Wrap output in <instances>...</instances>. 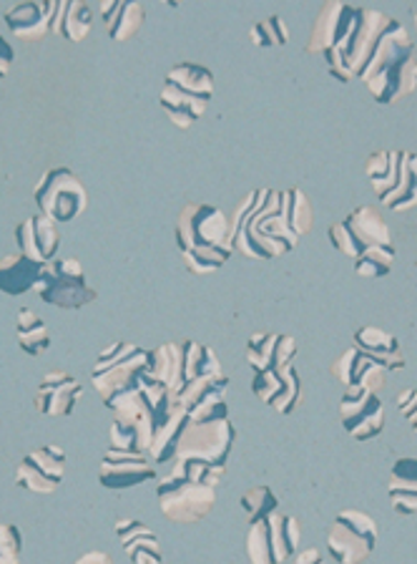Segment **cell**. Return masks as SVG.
I'll return each instance as SVG.
<instances>
[{
	"mask_svg": "<svg viewBox=\"0 0 417 564\" xmlns=\"http://www.w3.org/2000/svg\"><path fill=\"white\" fill-rule=\"evenodd\" d=\"M43 268H46V264L25 258L21 252L6 254V258L0 260V293L21 297L29 293V290H35V285L41 282Z\"/></svg>",
	"mask_w": 417,
	"mask_h": 564,
	"instance_id": "obj_23",
	"label": "cell"
},
{
	"mask_svg": "<svg viewBox=\"0 0 417 564\" xmlns=\"http://www.w3.org/2000/svg\"><path fill=\"white\" fill-rule=\"evenodd\" d=\"M239 507H242L246 519H250V524H254L264 517L277 514L279 499H277V494H274L267 487V484H260V487H252L250 491L242 494V499H239Z\"/></svg>",
	"mask_w": 417,
	"mask_h": 564,
	"instance_id": "obj_37",
	"label": "cell"
},
{
	"mask_svg": "<svg viewBox=\"0 0 417 564\" xmlns=\"http://www.w3.org/2000/svg\"><path fill=\"white\" fill-rule=\"evenodd\" d=\"M151 366V352L136 343L117 340L106 348L91 368V386L103 403L121 393L136 391L141 376Z\"/></svg>",
	"mask_w": 417,
	"mask_h": 564,
	"instance_id": "obj_4",
	"label": "cell"
},
{
	"mask_svg": "<svg viewBox=\"0 0 417 564\" xmlns=\"http://www.w3.org/2000/svg\"><path fill=\"white\" fill-rule=\"evenodd\" d=\"M282 212L287 217V225L292 232H295L299 240L305 237L309 229H312V202H309L299 189H287L282 192Z\"/></svg>",
	"mask_w": 417,
	"mask_h": 564,
	"instance_id": "obj_35",
	"label": "cell"
},
{
	"mask_svg": "<svg viewBox=\"0 0 417 564\" xmlns=\"http://www.w3.org/2000/svg\"><path fill=\"white\" fill-rule=\"evenodd\" d=\"M354 348L365 352L367 358L375 360L385 370H403L407 366L400 340L393 333L375 328V325H365V328L354 333Z\"/></svg>",
	"mask_w": 417,
	"mask_h": 564,
	"instance_id": "obj_21",
	"label": "cell"
},
{
	"mask_svg": "<svg viewBox=\"0 0 417 564\" xmlns=\"http://www.w3.org/2000/svg\"><path fill=\"white\" fill-rule=\"evenodd\" d=\"M15 245L18 252L25 254L41 264H48L56 260V254L61 250V232L53 219L35 215L18 223L15 227Z\"/></svg>",
	"mask_w": 417,
	"mask_h": 564,
	"instance_id": "obj_17",
	"label": "cell"
},
{
	"mask_svg": "<svg viewBox=\"0 0 417 564\" xmlns=\"http://www.w3.org/2000/svg\"><path fill=\"white\" fill-rule=\"evenodd\" d=\"M400 164H403V152H395V149H383V152H375L367 159L365 172L380 202H383L387 194L397 187V180H400Z\"/></svg>",
	"mask_w": 417,
	"mask_h": 564,
	"instance_id": "obj_28",
	"label": "cell"
},
{
	"mask_svg": "<svg viewBox=\"0 0 417 564\" xmlns=\"http://www.w3.org/2000/svg\"><path fill=\"white\" fill-rule=\"evenodd\" d=\"M74 564H113V560H111V554H106V552H86L84 557H78Z\"/></svg>",
	"mask_w": 417,
	"mask_h": 564,
	"instance_id": "obj_51",
	"label": "cell"
},
{
	"mask_svg": "<svg viewBox=\"0 0 417 564\" xmlns=\"http://www.w3.org/2000/svg\"><path fill=\"white\" fill-rule=\"evenodd\" d=\"M415 29H417V13H415Z\"/></svg>",
	"mask_w": 417,
	"mask_h": 564,
	"instance_id": "obj_52",
	"label": "cell"
},
{
	"mask_svg": "<svg viewBox=\"0 0 417 564\" xmlns=\"http://www.w3.org/2000/svg\"><path fill=\"white\" fill-rule=\"evenodd\" d=\"M23 534L15 524H0V564H21Z\"/></svg>",
	"mask_w": 417,
	"mask_h": 564,
	"instance_id": "obj_44",
	"label": "cell"
},
{
	"mask_svg": "<svg viewBox=\"0 0 417 564\" xmlns=\"http://www.w3.org/2000/svg\"><path fill=\"white\" fill-rule=\"evenodd\" d=\"M237 441V429L232 421H217V423H201L194 426L189 423L179 441V452L176 458H197V462H209L217 466H227L229 454H232Z\"/></svg>",
	"mask_w": 417,
	"mask_h": 564,
	"instance_id": "obj_9",
	"label": "cell"
},
{
	"mask_svg": "<svg viewBox=\"0 0 417 564\" xmlns=\"http://www.w3.org/2000/svg\"><path fill=\"white\" fill-rule=\"evenodd\" d=\"M13 58H15L13 46L6 41V35L0 33V82H3V78L8 76V70H11Z\"/></svg>",
	"mask_w": 417,
	"mask_h": 564,
	"instance_id": "obj_49",
	"label": "cell"
},
{
	"mask_svg": "<svg viewBox=\"0 0 417 564\" xmlns=\"http://www.w3.org/2000/svg\"><path fill=\"white\" fill-rule=\"evenodd\" d=\"M179 343H182V356H184V386L204 376L221 373V364L215 348L204 346V343H197V340H179Z\"/></svg>",
	"mask_w": 417,
	"mask_h": 564,
	"instance_id": "obj_33",
	"label": "cell"
},
{
	"mask_svg": "<svg viewBox=\"0 0 417 564\" xmlns=\"http://www.w3.org/2000/svg\"><path fill=\"white\" fill-rule=\"evenodd\" d=\"M327 237H330V242H332L342 254H348L350 260H358L360 254L365 252V247H362V245L358 242V237H354V235L350 232V227L344 225V223H337V225H332L330 229H327Z\"/></svg>",
	"mask_w": 417,
	"mask_h": 564,
	"instance_id": "obj_45",
	"label": "cell"
},
{
	"mask_svg": "<svg viewBox=\"0 0 417 564\" xmlns=\"http://www.w3.org/2000/svg\"><path fill=\"white\" fill-rule=\"evenodd\" d=\"M270 540L274 564H284L297 554V544L301 540V529L295 517L289 514H272L270 517Z\"/></svg>",
	"mask_w": 417,
	"mask_h": 564,
	"instance_id": "obj_31",
	"label": "cell"
},
{
	"mask_svg": "<svg viewBox=\"0 0 417 564\" xmlns=\"http://www.w3.org/2000/svg\"><path fill=\"white\" fill-rule=\"evenodd\" d=\"M227 391H229V378L224 373L219 376H204L197 378V381L186 383L179 393V403L186 409V413L199 409L204 403H215V401H227Z\"/></svg>",
	"mask_w": 417,
	"mask_h": 564,
	"instance_id": "obj_32",
	"label": "cell"
},
{
	"mask_svg": "<svg viewBox=\"0 0 417 564\" xmlns=\"http://www.w3.org/2000/svg\"><path fill=\"white\" fill-rule=\"evenodd\" d=\"M158 106H162V111L166 113L168 121H172L174 127L189 129L194 121H199L204 117V111H207L209 104L194 99V96L176 91V88H172V86H164L162 94H158Z\"/></svg>",
	"mask_w": 417,
	"mask_h": 564,
	"instance_id": "obj_30",
	"label": "cell"
},
{
	"mask_svg": "<svg viewBox=\"0 0 417 564\" xmlns=\"http://www.w3.org/2000/svg\"><path fill=\"white\" fill-rule=\"evenodd\" d=\"M99 11L106 33H109V39L117 43L136 39L141 29H144L146 8L136 3V0H129V3L127 0H103Z\"/></svg>",
	"mask_w": 417,
	"mask_h": 564,
	"instance_id": "obj_20",
	"label": "cell"
},
{
	"mask_svg": "<svg viewBox=\"0 0 417 564\" xmlns=\"http://www.w3.org/2000/svg\"><path fill=\"white\" fill-rule=\"evenodd\" d=\"M58 11V0H23L8 8L3 21L13 35L23 41L39 43L53 33V18Z\"/></svg>",
	"mask_w": 417,
	"mask_h": 564,
	"instance_id": "obj_16",
	"label": "cell"
},
{
	"mask_svg": "<svg viewBox=\"0 0 417 564\" xmlns=\"http://www.w3.org/2000/svg\"><path fill=\"white\" fill-rule=\"evenodd\" d=\"M415 41L405 25L389 18L375 51L360 78L377 104H395L417 91V64L413 61Z\"/></svg>",
	"mask_w": 417,
	"mask_h": 564,
	"instance_id": "obj_2",
	"label": "cell"
},
{
	"mask_svg": "<svg viewBox=\"0 0 417 564\" xmlns=\"http://www.w3.org/2000/svg\"><path fill=\"white\" fill-rule=\"evenodd\" d=\"M84 386L76 376L66 373V370H51L41 378L39 391H35L33 405L41 416L48 419H68L74 416L76 403L81 401Z\"/></svg>",
	"mask_w": 417,
	"mask_h": 564,
	"instance_id": "obj_12",
	"label": "cell"
},
{
	"mask_svg": "<svg viewBox=\"0 0 417 564\" xmlns=\"http://www.w3.org/2000/svg\"><path fill=\"white\" fill-rule=\"evenodd\" d=\"M350 227V232L358 237V242L370 250V247H393V232L385 217L375 207L362 205L342 219Z\"/></svg>",
	"mask_w": 417,
	"mask_h": 564,
	"instance_id": "obj_26",
	"label": "cell"
},
{
	"mask_svg": "<svg viewBox=\"0 0 417 564\" xmlns=\"http://www.w3.org/2000/svg\"><path fill=\"white\" fill-rule=\"evenodd\" d=\"M174 471H179L186 479L194 481V484H201V487H211L217 489L219 481L224 479L227 474V466H217V464H209V462H197V458H176L174 462Z\"/></svg>",
	"mask_w": 417,
	"mask_h": 564,
	"instance_id": "obj_38",
	"label": "cell"
},
{
	"mask_svg": "<svg viewBox=\"0 0 417 564\" xmlns=\"http://www.w3.org/2000/svg\"><path fill=\"white\" fill-rule=\"evenodd\" d=\"M164 86H172L176 91H182L186 96H194L204 104H209L215 99L217 84H215V74L207 66L194 64V61H184V64H176L172 70H168L164 78Z\"/></svg>",
	"mask_w": 417,
	"mask_h": 564,
	"instance_id": "obj_24",
	"label": "cell"
},
{
	"mask_svg": "<svg viewBox=\"0 0 417 564\" xmlns=\"http://www.w3.org/2000/svg\"><path fill=\"white\" fill-rule=\"evenodd\" d=\"M354 356H358V348H350L342 352V358L337 360V364L332 366V376L340 381L344 388L352 386V364H354Z\"/></svg>",
	"mask_w": 417,
	"mask_h": 564,
	"instance_id": "obj_47",
	"label": "cell"
},
{
	"mask_svg": "<svg viewBox=\"0 0 417 564\" xmlns=\"http://www.w3.org/2000/svg\"><path fill=\"white\" fill-rule=\"evenodd\" d=\"M297 356V340L282 333H256L246 343V364L254 373L292 364Z\"/></svg>",
	"mask_w": 417,
	"mask_h": 564,
	"instance_id": "obj_19",
	"label": "cell"
},
{
	"mask_svg": "<svg viewBox=\"0 0 417 564\" xmlns=\"http://www.w3.org/2000/svg\"><path fill=\"white\" fill-rule=\"evenodd\" d=\"M18 346L25 356L39 358L51 348V330L43 317L31 311V307H21L18 311Z\"/></svg>",
	"mask_w": 417,
	"mask_h": 564,
	"instance_id": "obj_29",
	"label": "cell"
},
{
	"mask_svg": "<svg viewBox=\"0 0 417 564\" xmlns=\"http://www.w3.org/2000/svg\"><path fill=\"white\" fill-rule=\"evenodd\" d=\"M389 507L395 514L413 517L417 514V458H397L389 469Z\"/></svg>",
	"mask_w": 417,
	"mask_h": 564,
	"instance_id": "obj_22",
	"label": "cell"
},
{
	"mask_svg": "<svg viewBox=\"0 0 417 564\" xmlns=\"http://www.w3.org/2000/svg\"><path fill=\"white\" fill-rule=\"evenodd\" d=\"M292 564H325V557H322V552L315 550V546H309V550L299 552L297 557L292 560Z\"/></svg>",
	"mask_w": 417,
	"mask_h": 564,
	"instance_id": "obj_50",
	"label": "cell"
},
{
	"mask_svg": "<svg viewBox=\"0 0 417 564\" xmlns=\"http://www.w3.org/2000/svg\"><path fill=\"white\" fill-rule=\"evenodd\" d=\"M154 419V438H151V462L154 464H174L176 452H179V441L184 436L186 426H189V413L184 405L172 399L164 403L156 413H151Z\"/></svg>",
	"mask_w": 417,
	"mask_h": 564,
	"instance_id": "obj_14",
	"label": "cell"
},
{
	"mask_svg": "<svg viewBox=\"0 0 417 564\" xmlns=\"http://www.w3.org/2000/svg\"><path fill=\"white\" fill-rule=\"evenodd\" d=\"M33 202L39 205V215L53 223H76L88 207V189L74 170L53 166L41 174L33 189Z\"/></svg>",
	"mask_w": 417,
	"mask_h": 564,
	"instance_id": "obj_5",
	"label": "cell"
},
{
	"mask_svg": "<svg viewBox=\"0 0 417 564\" xmlns=\"http://www.w3.org/2000/svg\"><path fill=\"white\" fill-rule=\"evenodd\" d=\"M35 293L46 305L61 307V311H81V307L96 303L99 293L91 288L84 264L76 258H56L43 268L41 282Z\"/></svg>",
	"mask_w": 417,
	"mask_h": 564,
	"instance_id": "obj_6",
	"label": "cell"
},
{
	"mask_svg": "<svg viewBox=\"0 0 417 564\" xmlns=\"http://www.w3.org/2000/svg\"><path fill=\"white\" fill-rule=\"evenodd\" d=\"M270 517L250 524V532H246V557H250L252 564H274L272 540H270Z\"/></svg>",
	"mask_w": 417,
	"mask_h": 564,
	"instance_id": "obj_40",
	"label": "cell"
},
{
	"mask_svg": "<svg viewBox=\"0 0 417 564\" xmlns=\"http://www.w3.org/2000/svg\"><path fill=\"white\" fill-rule=\"evenodd\" d=\"M156 497L162 514L168 522L184 527L201 524L217 505V489L194 484L179 471H172L166 479H162L156 487Z\"/></svg>",
	"mask_w": 417,
	"mask_h": 564,
	"instance_id": "obj_7",
	"label": "cell"
},
{
	"mask_svg": "<svg viewBox=\"0 0 417 564\" xmlns=\"http://www.w3.org/2000/svg\"><path fill=\"white\" fill-rule=\"evenodd\" d=\"M282 373H284V393L279 395V401L274 403L272 409H277L282 416H292L301 403V381L295 364H284Z\"/></svg>",
	"mask_w": 417,
	"mask_h": 564,
	"instance_id": "obj_42",
	"label": "cell"
},
{
	"mask_svg": "<svg viewBox=\"0 0 417 564\" xmlns=\"http://www.w3.org/2000/svg\"><path fill=\"white\" fill-rule=\"evenodd\" d=\"M68 456L58 444H48L25 454L18 464L13 484L31 494H53L66 476Z\"/></svg>",
	"mask_w": 417,
	"mask_h": 564,
	"instance_id": "obj_10",
	"label": "cell"
},
{
	"mask_svg": "<svg viewBox=\"0 0 417 564\" xmlns=\"http://www.w3.org/2000/svg\"><path fill=\"white\" fill-rule=\"evenodd\" d=\"M149 373L162 381L172 399L179 401V393L184 388V356L182 343H162L156 350H151V366Z\"/></svg>",
	"mask_w": 417,
	"mask_h": 564,
	"instance_id": "obj_25",
	"label": "cell"
},
{
	"mask_svg": "<svg viewBox=\"0 0 417 564\" xmlns=\"http://www.w3.org/2000/svg\"><path fill=\"white\" fill-rule=\"evenodd\" d=\"M395 264V247H370L354 260V275L377 280L389 275Z\"/></svg>",
	"mask_w": 417,
	"mask_h": 564,
	"instance_id": "obj_36",
	"label": "cell"
},
{
	"mask_svg": "<svg viewBox=\"0 0 417 564\" xmlns=\"http://www.w3.org/2000/svg\"><path fill=\"white\" fill-rule=\"evenodd\" d=\"M397 409H400L403 419L410 421V426L417 434V388H410V391L400 393V399H397Z\"/></svg>",
	"mask_w": 417,
	"mask_h": 564,
	"instance_id": "obj_48",
	"label": "cell"
},
{
	"mask_svg": "<svg viewBox=\"0 0 417 564\" xmlns=\"http://www.w3.org/2000/svg\"><path fill=\"white\" fill-rule=\"evenodd\" d=\"M156 466L146 454H121L106 452L99 466V484L103 489L123 491L134 489L139 484L154 481Z\"/></svg>",
	"mask_w": 417,
	"mask_h": 564,
	"instance_id": "obj_13",
	"label": "cell"
},
{
	"mask_svg": "<svg viewBox=\"0 0 417 564\" xmlns=\"http://www.w3.org/2000/svg\"><path fill=\"white\" fill-rule=\"evenodd\" d=\"M94 31V8L84 0H58V11L53 18V33L64 41L81 43Z\"/></svg>",
	"mask_w": 417,
	"mask_h": 564,
	"instance_id": "obj_27",
	"label": "cell"
},
{
	"mask_svg": "<svg viewBox=\"0 0 417 564\" xmlns=\"http://www.w3.org/2000/svg\"><path fill=\"white\" fill-rule=\"evenodd\" d=\"M340 419L342 429L348 434L365 444V441L377 438L385 429V405L380 401L377 393L365 391L362 386L344 388V395L340 401Z\"/></svg>",
	"mask_w": 417,
	"mask_h": 564,
	"instance_id": "obj_11",
	"label": "cell"
},
{
	"mask_svg": "<svg viewBox=\"0 0 417 564\" xmlns=\"http://www.w3.org/2000/svg\"><path fill=\"white\" fill-rule=\"evenodd\" d=\"M117 536L121 540L123 552L134 564H162L164 552L162 542L154 529L134 517L117 519Z\"/></svg>",
	"mask_w": 417,
	"mask_h": 564,
	"instance_id": "obj_18",
	"label": "cell"
},
{
	"mask_svg": "<svg viewBox=\"0 0 417 564\" xmlns=\"http://www.w3.org/2000/svg\"><path fill=\"white\" fill-rule=\"evenodd\" d=\"M387 373L389 370H385L383 366L375 364V360L367 358L365 352L358 350L352 364V386H362L370 393H380L387 383Z\"/></svg>",
	"mask_w": 417,
	"mask_h": 564,
	"instance_id": "obj_39",
	"label": "cell"
},
{
	"mask_svg": "<svg viewBox=\"0 0 417 564\" xmlns=\"http://www.w3.org/2000/svg\"><path fill=\"white\" fill-rule=\"evenodd\" d=\"M227 419H229V403L227 401L204 403V405H199V409L189 411V423H194V426H201V423L227 421Z\"/></svg>",
	"mask_w": 417,
	"mask_h": 564,
	"instance_id": "obj_46",
	"label": "cell"
},
{
	"mask_svg": "<svg viewBox=\"0 0 417 564\" xmlns=\"http://www.w3.org/2000/svg\"><path fill=\"white\" fill-rule=\"evenodd\" d=\"M377 546V522L360 509H344L327 532V550L337 564H362Z\"/></svg>",
	"mask_w": 417,
	"mask_h": 564,
	"instance_id": "obj_8",
	"label": "cell"
},
{
	"mask_svg": "<svg viewBox=\"0 0 417 564\" xmlns=\"http://www.w3.org/2000/svg\"><path fill=\"white\" fill-rule=\"evenodd\" d=\"M252 391L256 393V399L267 405H274L279 401V395L284 393V373L282 366L272 368V370H262V373H254L252 378Z\"/></svg>",
	"mask_w": 417,
	"mask_h": 564,
	"instance_id": "obj_43",
	"label": "cell"
},
{
	"mask_svg": "<svg viewBox=\"0 0 417 564\" xmlns=\"http://www.w3.org/2000/svg\"><path fill=\"white\" fill-rule=\"evenodd\" d=\"M250 41L256 48H270V46H284L289 41V31L284 29L282 15H270L267 21H260L250 33Z\"/></svg>",
	"mask_w": 417,
	"mask_h": 564,
	"instance_id": "obj_41",
	"label": "cell"
},
{
	"mask_svg": "<svg viewBox=\"0 0 417 564\" xmlns=\"http://www.w3.org/2000/svg\"><path fill=\"white\" fill-rule=\"evenodd\" d=\"M354 13H358V8L340 3V0H330V3H325L319 8L312 33H309V39L305 43V51L312 53V56H325V53H330L332 48L340 46L354 21Z\"/></svg>",
	"mask_w": 417,
	"mask_h": 564,
	"instance_id": "obj_15",
	"label": "cell"
},
{
	"mask_svg": "<svg viewBox=\"0 0 417 564\" xmlns=\"http://www.w3.org/2000/svg\"><path fill=\"white\" fill-rule=\"evenodd\" d=\"M176 245L184 254L186 270L209 275L224 268L234 247L229 242V219L207 202H189L176 219Z\"/></svg>",
	"mask_w": 417,
	"mask_h": 564,
	"instance_id": "obj_1",
	"label": "cell"
},
{
	"mask_svg": "<svg viewBox=\"0 0 417 564\" xmlns=\"http://www.w3.org/2000/svg\"><path fill=\"white\" fill-rule=\"evenodd\" d=\"M383 205L393 212H407L417 207V154L403 152L400 180H397V187L383 199Z\"/></svg>",
	"mask_w": 417,
	"mask_h": 564,
	"instance_id": "obj_34",
	"label": "cell"
},
{
	"mask_svg": "<svg viewBox=\"0 0 417 564\" xmlns=\"http://www.w3.org/2000/svg\"><path fill=\"white\" fill-rule=\"evenodd\" d=\"M387 23L389 18L375 11V8H358L350 31L342 39L340 46L325 53L327 68H330V74L337 82L350 84L354 76L360 78L362 68L367 66L372 51H375L380 35L387 29Z\"/></svg>",
	"mask_w": 417,
	"mask_h": 564,
	"instance_id": "obj_3",
	"label": "cell"
}]
</instances>
